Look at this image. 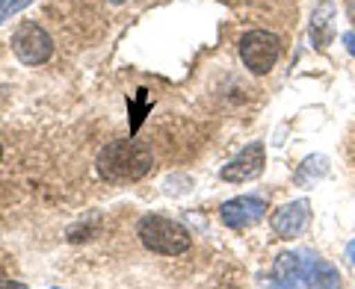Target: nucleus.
<instances>
[{"mask_svg":"<svg viewBox=\"0 0 355 289\" xmlns=\"http://www.w3.org/2000/svg\"><path fill=\"white\" fill-rule=\"evenodd\" d=\"M95 165H98V174L110 183H137L151 171L154 157L146 144L137 139H116L98 153Z\"/></svg>","mask_w":355,"mask_h":289,"instance_id":"1","label":"nucleus"},{"mask_svg":"<svg viewBox=\"0 0 355 289\" xmlns=\"http://www.w3.org/2000/svg\"><path fill=\"white\" fill-rule=\"evenodd\" d=\"M272 286H340L335 265L308 251H284L272 263Z\"/></svg>","mask_w":355,"mask_h":289,"instance_id":"2","label":"nucleus"},{"mask_svg":"<svg viewBox=\"0 0 355 289\" xmlns=\"http://www.w3.org/2000/svg\"><path fill=\"white\" fill-rule=\"evenodd\" d=\"M137 233H139L142 245L154 254H163V257H178V254L190 251L193 245L190 230L166 216H142L137 225Z\"/></svg>","mask_w":355,"mask_h":289,"instance_id":"3","label":"nucleus"},{"mask_svg":"<svg viewBox=\"0 0 355 289\" xmlns=\"http://www.w3.org/2000/svg\"><path fill=\"white\" fill-rule=\"evenodd\" d=\"M279 53H282L279 36H272L266 30H249L240 39V59L252 74H270L275 62H279Z\"/></svg>","mask_w":355,"mask_h":289,"instance_id":"4","label":"nucleus"},{"mask_svg":"<svg viewBox=\"0 0 355 289\" xmlns=\"http://www.w3.org/2000/svg\"><path fill=\"white\" fill-rule=\"evenodd\" d=\"M12 50L24 65H44L53 57V41L36 21H24L12 32Z\"/></svg>","mask_w":355,"mask_h":289,"instance_id":"5","label":"nucleus"},{"mask_svg":"<svg viewBox=\"0 0 355 289\" xmlns=\"http://www.w3.org/2000/svg\"><path fill=\"white\" fill-rule=\"evenodd\" d=\"M266 216V201L258 195H240V198H231V201L222 204L219 209V218L222 225L231 227V230H243V227H252Z\"/></svg>","mask_w":355,"mask_h":289,"instance_id":"6","label":"nucleus"},{"mask_svg":"<svg viewBox=\"0 0 355 289\" xmlns=\"http://www.w3.org/2000/svg\"><path fill=\"white\" fill-rule=\"evenodd\" d=\"M263 165H266L263 144L261 142H252V144H246V148H243L237 157L225 165V169L219 171V177L225 183H249V180H254V177L263 174Z\"/></svg>","mask_w":355,"mask_h":289,"instance_id":"7","label":"nucleus"},{"mask_svg":"<svg viewBox=\"0 0 355 289\" xmlns=\"http://www.w3.org/2000/svg\"><path fill=\"white\" fill-rule=\"evenodd\" d=\"M308 201H291L272 213V233L279 239H296L308 225Z\"/></svg>","mask_w":355,"mask_h":289,"instance_id":"8","label":"nucleus"},{"mask_svg":"<svg viewBox=\"0 0 355 289\" xmlns=\"http://www.w3.org/2000/svg\"><path fill=\"white\" fill-rule=\"evenodd\" d=\"M311 41H314L317 50H326L331 41H335V3L331 0H323L314 12H311Z\"/></svg>","mask_w":355,"mask_h":289,"instance_id":"9","label":"nucleus"},{"mask_svg":"<svg viewBox=\"0 0 355 289\" xmlns=\"http://www.w3.org/2000/svg\"><path fill=\"white\" fill-rule=\"evenodd\" d=\"M30 3H33V0H0V24L9 21L15 12H21V9H27Z\"/></svg>","mask_w":355,"mask_h":289,"instance_id":"10","label":"nucleus"},{"mask_svg":"<svg viewBox=\"0 0 355 289\" xmlns=\"http://www.w3.org/2000/svg\"><path fill=\"white\" fill-rule=\"evenodd\" d=\"M308 174H326V157H308L302 177H308Z\"/></svg>","mask_w":355,"mask_h":289,"instance_id":"11","label":"nucleus"},{"mask_svg":"<svg viewBox=\"0 0 355 289\" xmlns=\"http://www.w3.org/2000/svg\"><path fill=\"white\" fill-rule=\"evenodd\" d=\"M343 48H347L355 57V32H343Z\"/></svg>","mask_w":355,"mask_h":289,"instance_id":"12","label":"nucleus"},{"mask_svg":"<svg viewBox=\"0 0 355 289\" xmlns=\"http://www.w3.org/2000/svg\"><path fill=\"white\" fill-rule=\"evenodd\" d=\"M347 260H349V263L355 265V239H352L349 245H347Z\"/></svg>","mask_w":355,"mask_h":289,"instance_id":"13","label":"nucleus"},{"mask_svg":"<svg viewBox=\"0 0 355 289\" xmlns=\"http://www.w3.org/2000/svg\"><path fill=\"white\" fill-rule=\"evenodd\" d=\"M347 12H349V18L355 21V0H347Z\"/></svg>","mask_w":355,"mask_h":289,"instance_id":"14","label":"nucleus"},{"mask_svg":"<svg viewBox=\"0 0 355 289\" xmlns=\"http://www.w3.org/2000/svg\"><path fill=\"white\" fill-rule=\"evenodd\" d=\"M110 3H113V6H121V3H125V0H110Z\"/></svg>","mask_w":355,"mask_h":289,"instance_id":"15","label":"nucleus"},{"mask_svg":"<svg viewBox=\"0 0 355 289\" xmlns=\"http://www.w3.org/2000/svg\"><path fill=\"white\" fill-rule=\"evenodd\" d=\"M0 160H3V144H0Z\"/></svg>","mask_w":355,"mask_h":289,"instance_id":"16","label":"nucleus"}]
</instances>
